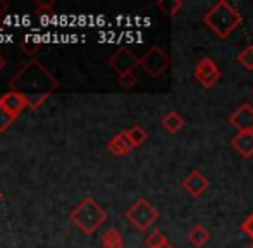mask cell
<instances>
[{
	"label": "cell",
	"instance_id": "1",
	"mask_svg": "<svg viewBox=\"0 0 253 248\" xmlns=\"http://www.w3.org/2000/svg\"><path fill=\"white\" fill-rule=\"evenodd\" d=\"M59 81L40 61L33 59L9 80V91H17L30 100V109H38L53 91Z\"/></svg>",
	"mask_w": 253,
	"mask_h": 248
},
{
	"label": "cell",
	"instance_id": "2",
	"mask_svg": "<svg viewBox=\"0 0 253 248\" xmlns=\"http://www.w3.org/2000/svg\"><path fill=\"white\" fill-rule=\"evenodd\" d=\"M203 23L219 38H227L241 26L243 17L227 0H220L203 16Z\"/></svg>",
	"mask_w": 253,
	"mask_h": 248
},
{
	"label": "cell",
	"instance_id": "3",
	"mask_svg": "<svg viewBox=\"0 0 253 248\" xmlns=\"http://www.w3.org/2000/svg\"><path fill=\"white\" fill-rule=\"evenodd\" d=\"M71 221L84 235H93V233H97L102 228L103 222L107 221V212L97 200L88 197L73 208Z\"/></svg>",
	"mask_w": 253,
	"mask_h": 248
},
{
	"label": "cell",
	"instance_id": "4",
	"mask_svg": "<svg viewBox=\"0 0 253 248\" xmlns=\"http://www.w3.org/2000/svg\"><path fill=\"white\" fill-rule=\"evenodd\" d=\"M159 210L147 200V198H138L133 205L126 210L124 217L131 222V226L138 229V231H148L155 221L159 219Z\"/></svg>",
	"mask_w": 253,
	"mask_h": 248
},
{
	"label": "cell",
	"instance_id": "5",
	"mask_svg": "<svg viewBox=\"0 0 253 248\" xmlns=\"http://www.w3.org/2000/svg\"><path fill=\"white\" fill-rule=\"evenodd\" d=\"M169 64H170L169 55L159 45H153V47L148 48L140 57V61H138V66H141V69L150 78H160L169 69Z\"/></svg>",
	"mask_w": 253,
	"mask_h": 248
},
{
	"label": "cell",
	"instance_id": "6",
	"mask_svg": "<svg viewBox=\"0 0 253 248\" xmlns=\"http://www.w3.org/2000/svg\"><path fill=\"white\" fill-rule=\"evenodd\" d=\"M138 61H140V59H138L129 48L121 47L110 55L107 64H109V67L117 74V76H123V74L133 73L134 67L138 66Z\"/></svg>",
	"mask_w": 253,
	"mask_h": 248
},
{
	"label": "cell",
	"instance_id": "7",
	"mask_svg": "<svg viewBox=\"0 0 253 248\" xmlns=\"http://www.w3.org/2000/svg\"><path fill=\"white\" fill-rule=\"evenodd\" d=\"M193 74H195V80H197L203 88H212L213 84L220 80V76H222L219 66L210 57L200 59V61L197 62V66H195Z\"/></svg>",
	"mask_w": 253,
	"mask_h": 248
},
{
	"label": "cell",
	"instance_id": "8",
	"mask_svg": "<svg viewBox=\"0 0 253 248\" xmlns=\"http://www.w3.org/2000/svg\"><path fill=\"white\" fill-rule=\"evenodd\" d=\"M229 124L238 133H253V105L245 102L229 116Z\"/></svg>",
	"mask_w": 253,
	"mask_h": 248
},
{
	"label": "cell",
	"instance_id": "9",
	"mask_svg": "<svg viewBox=\"0 0 253 248\" xmlns=\"http://www.w3.org/2000/svg\"><path fill=\"white\" fill-rule=\"evenodd\" d=\"M209 186H210L209 179H207L200 171H191L190 174L184 178V181H183V188L193 198L202 197V195L205 193L207 190H209Z\"/></svg>",
	"mask_w": 253,
	"mask_h": 248
},
{
	"label": "cell",
	"instance_id": "10",
	"mask_svg": "<svg viewBox=\"0 0 253 248\" xmlns=\"http://www.w3.org/2000/svg\"><path fill=\"white\" fill-rule=\"evenodd\" d=\"M107 148H109L114 155H117V157H126V155H129L131 152L134 150V145H133V141L129 140V136H127L126 129H124V131H121V133H117L116 136L110 138L109 143H107Z\"/></svg>",
	"mask_w": 253,
	"mask_h": 248
},
{
	"label": "cell",
	"instance_id": "11",
	"mask_svg": "<svg viewBox=\"0 0 253 248\" xmlns=\"http://www.w3.org/2000/svg\"><path fill=\"white\" fill-rule=\"evenodd\" d=\"M231 147L240 157H253V133H236V136L231 140Z\"/></svg>",
	"mask_w": 253,
	"mask_h": 248
},
{
	"label": "cell",
	"instance_id": "12",
	"mask_svg": "<svg viewBox=\"0 0 253 248\" xmlns=\"http://www.w3.org/2000/svg\"><path fill=\"white\" fill-rule=\"evenodd\" d=\"M160 124H162V127H164L166 131H169V133L176 134V133H179V131L183 129L184 119H183V116H181L177 111H169V112H167V114L162 118V121H160Z\"/></svg>",
	"mask_w": 253,
	"mask_h": 248
},
{
	"label": "cell",
	"instance_id": "13",
	"mask_svg": "<svg viewBox=\"0 0 253 248\" xmlns=\"http://www.w3.org/2000/svg\"><path fill=\"white\" fill-rule=\"evenodd\" d=\"M210 240V233L207 231V228L203 224H195L191 228L190 235H188V242L191 243V247L195 248H202L209 243Z\"/></svg>",
	"mask_w": 253,
	"mask_h": 248
},
{
	"label": "cell",
	"instance_id": "14",
	"mask_svg": "<svg viewBox=\"0 0 253 248\" xmlns=\"http://www.w3.org/2000/svg\"><path fill=\"white\" fill-rule=\"evenodd\" d=\"M102 245L103 248H123L124 247L123 235L116 228H109L102 235Z\"/></svg>",
	"mask_w": 253,
	"mask_h": 248
},
{
	"label": "cell",
	"instance_id": "15",
	"mask_svg": "<svg viewBox=\"0 0 253 248\" xmlns=\"http://www.w3.org/2000/svg\"><path fill=\"white\" fill-rule=\"evenodd\" d=\"M157 7L162 10V14H166V16H169V17H174L183 9L184 3H183V0H162V2H157Z\"/></svg>",
	"mask_w": 253,
	"mask_h": 248
},
{
	"label": "cell",
	"instance_id": "16",
	"mask_svg": "<svg viewBox=\"0 0 253 248\" xmlns=\"http://www.w3.org/2000/svg\"><path fill=\"white\" fill-rule=\"evenodd\" d=\"M126 133H127V136H129V140L133 141V145H134V148L136 147H141V145L147 141V138H148V133L143 129L141 126H131L129 129H126Z\"/></svg>",
	"mask_w": 253,
	"mask_h": 248
},
{
	"label": "cell",
	"instance_id": "17",
	"mask_svg": "<svg viewBox=\"0 0 253 248\" xmlns=\"http://www.w3.org/2000/svg\"><path fill=\"white\" fill-rule=\"evenodd\" d=\"M145 243H147L148 248H162V247H166L167 243H169V240L166 238V235H164L160 229H153L150 235L147 236Z\"/></svg>",
	"mask_w": 253,
	"mask_h": 248
},
{
	"label": "cell",
	"instance_id": "18",
	"mask_svg": "<svg viewBox=\"0 0 253 248\" xmlns=\"http://www.w3.org/2000/svg\"><path fill=\"white\" fill-rule=\"evenodd\" d=\"M236 61L240 62L247 71H253V45H247V47L240 52Z\"/></svg>",
	"mask_w": 253,
	"mask_h": 248
},
{
	"label": "cell",
	"instance_id": "19",
	"mask_svg": "<svg viewBox=\"0 0 253 248\" xmlns=\"http://www.w3.org/2000/svg\"><path fill=\"white\" fill-rule=\"evenodd\" d=\"M19 47H21V50H23L24 54L30 55V57H33V55L40 50L42 43H40V41H37V40H33L31 37H26V38H23V40L19 41Z\"/></svg>",
	"mask_w": 253,
	"mask_h": 248
},
{
	"label": "cell",
	"instance_id": "20",
	"mask_svg": "<svg viewBox=\"0 0 253 248\" xmlns=\"http://www.w3.org/2000/svg\"><path fill=\"white\" fill-rule=\"evenodd\" d=\"M117 83H119L121 88H124V90H131V88L136 86L138 83V78L136 74L133 73H127V74H123V76H117Z\"/></svg>",
	"mask_w": 253,
	"mask_h": 248
},
{
	"label": "cell",
	"instance_id": "21",
	"mask_svg": "<svg viewBox=\"0 0 253 248\" xmlns=\"http://www.w3.org/2000/svg\"><path fill=\"white\" fill-rule=\"evenodd\" d=\"M241 231H243L245 235L248 236V238L253 240V214H250L243 221V224H241Z\"/></svg>",
	"mask_w": 253,
	"mask_h": 248
},
{
	"label": "cell",
	"instance_id": "22",
	"mask_svg": "<svg viewBox=\"0 0 253 248\" xmlns=\"http://www.w3.org/2000/svg\"><path fill=\"white\" fill-rule=\"evenodd\" d=\"M7 10H9V3H7L5 0H0V16H3Z\"/></svg>",
	"mask_w": 253,
	"mask_h": 248
},
{
	"label": "cell",
	"instance_id": "23",
	"mask_svg": "<svg viewBox=\"0 0 253 248\" xmlns=\"http://www.w3.org/2000/svg\"><path fill=\"white\" fill-rule=\"evenodd\" d=\"M5 67H7V59L3 57L2 54H0V74L3 73V69H5Z\"/></svg>",
	"mask_w": 253,
	"mask_h": 248
},
{
	"label": "cell",
	"instance_id": "24",
	"mask_svg": "<svg viewBox=\"0 0 253 248\" xmlns=\"http://www.w3.org/2000/svg\"><path fill=\"white\" fill-rule=\"evenodd\" d=\"M162 248H174V247L170 245V243H167V245H166V247H162Z\"/></svg>",
	"mask_w": 253,
	"mask_h": 248
},
{
	"label": "cell",
	"instance_id": "25",
	"mask_svg": "<svg viewBox=\"0 0 253 248\" xmlns=\"http://www.w3.org/2000/svg\"><path fill=\"white\" fill-rule=\"evenodd\" d=\"M0 202H2V191H0Z\"/></svg>",
	"mask_w": 253,
	"mask_h": 248
},
{
	"label": "cell",
	"instance_id": "26",
	"mask_svg": "<svg viewBox=\"0 0 253 248\" xmlns=\"http://www.w3.org/2000/svg\"><path fill=\"white\" fill-rule=\"evenodd\" d=\"M248 248H253V243H252V245H250V247H248Z\"/></svg>",
	"mask_w": 253,
	"mask_h": 248
},
{
	"label": "cell",
	"instance_id": "27",
	"mask_svg": "<svg viewBox=\"0 0 253 248\" xmlns=\"http://www.w3.org/2000/svg\"><path fill=\"white\" fill-rule=\"evenodd\" d=\"M252 93H253V90H252Z\"/></svg>",
	"mask_w": 253,
	"mask_h": 248
}]
</instances>
